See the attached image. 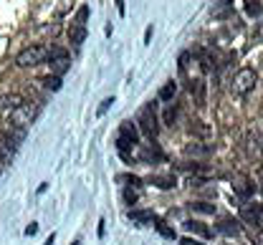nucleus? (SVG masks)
Returning <instances> with one entry per match:
<instances>
[{"label":"nucleus","instance_id":"f257e3e1","mask_svg":"<svg viewBox=\"0 0 263 245\" xmlns=\"http://www.w3.org/2000/svg\"><path fill=\"white\" fill-rule=\"evenodd\" d=\"M51 58V51L46 48V46H28V48H23L18 56H15V66H20V68H33V66H41L43 61H48Z\"/></svg>","mask_w":263,"mask_h":245},{"label":"nucleus","instance_id":"f03ea898","mask_svg":"<svg viewBox=\"0 0 263 245\" xmlns=\"http://www.w3.org/2000/svg\"><path fill=\"white\" fill-rule=\"evenodd\" d=\"M139 144V132H137V124L132 121H124L119 127V134H117V149L124 159H129V152Z\"/></svg>","mask_w":263,"mask_h":245},{"label":"nucleus","instance_id":"7ed1b4c3","mask_svg":"<svg viewBox=\"0 0 263 245\" xmlns=\"http://www.w3.org/2000/svg\"><path fill=\"white\" fill-rule=\"evenodd\" d=\"M137 124L142 129V134H147L149 139H155L160 134V119L155 114V104H147L139 114H137Z\"/></svg>","mask_w":263,"mask_h":245},{"label":"nucleus","instance_id":"20e7f679","mask_svg":"<svg viewBox=\"0 0 263 245\" xmlns=\"http://www.w3.org/2000/svg\"><path fill=\"white\" fill-rule=\"evenodd\" d=\"M256 84H258V73L253 68H241L233 76V94L243 99V96H248L256 89Z\"/></svg>","mask_w":263,"mask_h":245},{"label":"nucleus","instance_id":"39448f33","mask_svg":"<svg viewBox=\"0 0 263 245\" xmlns=\"http://www.w3.org/2000/svg\"><path fill=\"white\" fill-rule=\"evenodd\" d=\"M35 116H38V104H20L15 111H13V116H10V127H18V129H25L28 124H33L35 121Z\"/></svg>","mask_w":263,"mask_h":245},{"label":"nucleus","instance_id":"423d86ee","mask_svg":"<svg viewBox=\"0 0 263 245\" xmlns=\"http://www.w3.org/2000/svg\"><path fill=\"white\" fill-rule=\"evenodd\" d=\"M241 218L251 225V228H263V205H256V202H246L241 205Z\"/></svg>","mask_w":263,"mask_h":245},{"label":"nucleus","instance_id":"0eeeda50","mask_svg":"<svg viewBox=\"0 0 263 245\" xmlns=\"http://www.w3.org/2000/svg\"><path fill=\"white\" fill-rule=\"evenodd\" d=\"M23 104V96L20 94H5L0 96V114L3 116H13V111Z\"/></svg>","mask_w":263,"mask_h":245},{"label":"nucleus","instance_id":"6e6552de","mask_svg":"<svg viewBox=\"0 0 263 245\" xmlns=\"http://www.w3.org/2000/svg\"><path fill=\"white\" fill-rule=\"evenodd\" d=\"M139 159H142V162H162V159H165V154L160 152V147H157V144H147V147H142Z\"/></svg>","mask_w":263,"mask_h":245},{"label":"nucleus","instance_id":"1a4fd4ad","mask_svg":"<svg viewBox=\"0 0 263 245\" xmlns=\"http://www.w3.org/2000/svg\"><path fill=\"white\" fill-rule=\"evenodd\" d=\"M68 40H71V46L73 48H79L84 40H86V25H71V30H68Z\"/></svg>","mask_w":263,"mask_h":245},{"label":"nucleus","instance_id":"9d476101","mask_svg":"<svg viewBox=\"0 0 263 245\" xmlns=\"http://www.w3.org/2000/svg\"><path fill=\"white\" fill-rule=\"evenodd\" d=\"M147 185H155L160 190H172L175 187V177L172 175H152V177H147Z\"/></svg>","mask_w":263,"mask_h":245},{"label":"nucleus","instance_id":"9b49d317","mask_svg":"<svg viewBox=\"0 0 263 245\" xmlns=\"http://www.w3.org/2000/svg\"><path fill=\"white\" fill-rule=\"evenodd\" d=\"M246 152H248V157H261L263 142H261L258 134H248V137H246Z\"/></svg>","mask_w":263,"mask_h":245},{"label":"nucleus","instance_id":"f8f14e48","mask_svg":"<svg viewBox=\"0 0 263 245\" xmlns=\"http://www.w3.org/2000/svg\"><path fill=\"white\" fill-rule=\"evenodd\" d=\"M213 152L210 144H203V142H195V144H187L185 147V154H190V157H208Z\"/></svg>","mask_w":263,"mask_h":245},{"label":"nucleus","instance_id":"ddd939ff","mask_svg":"<svg viewBox=\"0 0 263 245\" xmlns=\"http://www.w3.org/2000/svg\"><path fill=\"white\" fill-rule=\"evenodd\" d=\"M218 233H223V235H238L241 233V225H238V220L225 218V220L218 223Z\"/></svg>","mask_w":263,"mask_h":245},{"label":"nucleus","instance_id":"4468645a","mask_svg":"<svg viewBox=\"0 0 263 245\" xmlns=\"http://www.w3.org/2000/svg\"><path fill=\"white\" fill-rule=\"evenodd\" d=\"M190 94H195L198 104H205V81H203V78L190 81Z\"/></svg>","mask_w":263,"mask_h":245},{"label":"nucleus","instance_id":"2eb2a0df","mask_svg":"<svg viewBox=\"0 0 263 245\" xmlns=\"http://www.w3.org/2000/svg\"><path fill=\"white\" fill-rule=\"evenodd\" d=\"M185 230H187V233H198V235H203V238H210V230H208L203 223H198V220H187V223H185Z\"/></svg>","mask_w":263,"mask_h":245},{"label":"nucleus","instance_id":"dca6fc26","mask_svg":"<svg viewBox=\"0 0 263 245\" xmlns=\"http://www.w3.org/2000/svg\"><path fill=\"white\" fill-rule=\"evenodd\" d=\"M129 220H132V223L144 225V223H152V220H155V215H152V213H144V210H129Z\"/></svg>","mask_w":263,"mask_h":245},{"label":"nucleus","instance_id":"f3484780","mask_svg":"<svg viewBox=\"0 0 263 245\" xmlns=\"http://www.w3.org/2000/svg\"><path fill=\"white\" fill-rule=\"evenodd\" d=\"M177 94V84H175V81H167V84L160 89V101H172V96Z\"/></svg>","mask_w":263,"mask_h":245},{"label":"nucleus","instance_id":"a211bd4d","mask_svg":"<svg viewBox=\"0 0 263 245\" xmlns=\"http://www.w3.org/2000/svg\"><path fill=\"white\" fill-rule=\"evenodd\" d=\"M236 192H238V195H241L243 200H248V197H251V195L256 192V187H253V185H251L248 180H241V182L236 185Z\"/></svg>","mask_w":263,"mask_h":245},{"label":"nucleus","instance_id":"6ab92c4d","mask_svg":"<svg viewBox=\"0 0 263 245\" xmlns=\"http://www.w3.org/2000/svg\"><path fill=\"white\" fill-rule=\"evenodd\" d=\"M155 228H157V233H160L162 238H167V240H175V230H172V228H170L165 220H157V218H155Z\"/></svg>","mask_w":263,"mask_h":245},{"label":"nucleus","instance_id":"aec40b11","mask_svg":"<svg viewBox=\"0 0 263 245\" xmlns=\"http://www.w3.org/2000/svg\"><path fill=\"white\" fill-rule=\"evenodd\" d=\"M43 86H46L48 91H61V76H56V73L46 76V78H43Z\"/></svg>","mask_w":263,"mask_h":245},{"label":"nucleus","instance_id":"412c9836","mask_svg":"<svg viewBox=\"0 0 263 245\" xmlns=\"http://www.w3.org/2000/svg\"><path fill=\"white\" fill-rule=\"evenodd\" d=\"M51 63H53V73H56V76H63V73L71 68V61H68V58H56V61H51Z\"/></svg>","mask_w":263,"mask_h":245},{"label":"nucleus","instance_id":"4be33fe9","mask_svg":"<svg viewBox=\"0 0 263 245\" xmlns=\"http://www.w3.org/2000/svg\"><path fill=\"white\" fill-rule=\"evenodd\" d=\"M190 132L198 134V137H208L210 134V127H205L203 121H190Z\"/></svg>","mask_w":263,"mask_h":245},{"label":"nucleus","instance_id":"5701e85b","mask_svg":"<svg viewBox=\"0 0 263 245\" xmlns=\"http://www.w3.org/2000/svg\"><path fill=\"white\" fill-rule=\"evenodd\" d=\"M162 119H165V124H167V127H172L175 121H177V106H167Z\"/></svg>","mask_w":263,"mask_h":245},{"label":"nucleus","instance_id":"b1692460","mask_svg":"<svg viewBox=\"0 0 263 245\" xmlns=\"http://www.w3.org/2000/svg\"><path fill=\"white\" fill-rule=\"evenodd\" d=\"M198 58H200V66H203V71H213V58L205 53V51H198Z\"/></svg>","mask_w":263,"mask_h":245},{"label":"nucleus","instance_id":"393cba45","mask_svg":"<svg viewBox=\"0 0 263 245\" xmlns=\"http://www.w3.org/2000/svg\"><path fill=\"white\" fill-rule=\"evenodd\" d=\"M190 208H193L195 213H208V215L215 213V205H208V202H195V205H190Z\"/></svg>","mask_w":263,"mask_h":245},{"label":"nucleus","instance_id":"a878e982","mask_svg":"<svg viewBox=\"0 0 263 245\" xmlns=\"http://www.w3.org/2000/svg\"><path fill=\"white\" fill-rule=\"evenodd\" d=\"M248 238H251L253 245H263V233H261L258 228H251V230H248Z\"/></svg>","mask_w":263,"mask_h":245},{"label":"nucleus","instance_id":"bb28decb","mask_svg":"<svg viewBox=\"0 0 263 245\" xmlns=\"http://www.w3.org/2000/svg\"><path fill=\"white\" fill-rule=\"evenodd\" d=\"M86 20H89V8H86V5H81V8H79V13H76V23H79V25H86Z\"/></svg>","mask_w":263,"mask_h":245},{"label":"nucleus","instance_id":"cd10ccee","mask_svg":"<svg viewBox=\"0 0 263 245\" xmlns=\"http://www.w3.org/2000/svg\"><path fill=\"white\" fill-rule=\"evenodd\" d=\"M246 10H248V15H261V5H258V0H248V5H246Z\"/></svg>","mask_w":263,"mask_h":245},{"label":"nucleus","instance_id":"c85d7f7f","mask_svg":"<svg viewBox=\"0 0 263 245\" xmlns=\"http://www.w3.org/2000/svg\"><path fill=\"white\" fill-rule=\"evenodd\" d=\"M111 104H114V99H104V101L99 104V109H96V114H99V116H104V114L109 111V106H111Z\"/></svg>","mask_w":263,"mask_h":245},{"label":"nucleus","instance_id":"c756f323","mask_svg":"<svg viewBox=\"0 0 263 245\" xmlns=\"http://www.w3.org/2000/svg\"><path fill=\"white\" fill-rule=\"evenodd\" d=\"M137 197H139V195H137L134 190H124V200L129 202V205H134V202H137Z\"/></svg>","mask_w":263,"mask_h":245},{"label":"nucleus","instance_id":"7c9ffc66","mask_svg":"<svg viewBox=\"0 0 263 245\" xmlns=\"http://www.w3.org/2000/svg\"><path fill=\"white\" fill-rule=\"evenodd\" d=\"M187 61H190V51L180 53V71H185V68H187Z\"/></svg>","mask_w":263,"mask_h":245},{"label":"nucleus","instance_id":"2f4dec72","mask_svg":"<svg viewBox=\"0 0 263 245\" xmlns=\"http://www.w3.org/2000/svg\"><path fill=\"white\" fill-rule=\"evenodd\" d=\"M35 233H38V225H35V223H30V225L25 228V235H35Z\"/></svg>","mask_w":263,"mask_h":245},{"label":"nucleus","instance_id":"473e14b6","mask_svg":"<svg viewBox=\"0 0 263 245\" xmlns=\"http://www.w3.org/2000/svg\"><path fill=\"white\" fill-rule=\"evenodd\" d=\"M117 10H119V15L127 13V3H124V0H117Z\"/></svg>","mask_w":263,"mask_h":245},{"label":"nucleus","instance_id":"72a5a7b5","mask_svg":"<svg viewBox=\"0 0 263 245\" xmlns=\"http://www.w3.org/2000/svg\"><path fill=\"white\" fill-rule=\"evenodd\" d=\"M180 243H182V245H203L200 240H193V238H182Z\"/></svg>","mask_w":263,"mask_h":245},{"label":"nucleus","instance_id":"f704fd0d","mask_svg":"<svg viewBox=\"0 0 263 245\" xmlns=\"http://www.w3.org/2000/svg\"><path fill=\"white\" fill-rule=\"evenodd\" d=\"M149 40H152V25L144 30V43H149Z\"/></svg>","mask_w":263,"mask_h":245},{"label":"nucleus","instance_id":"c9c22d12","mask_svg":"<svg viewBox=\"0 0 263 245\" xmlns=\"http://www.w3.org/2000/svg\"><path fill=\"white\" fill-rule=\"evenodd\" d=\"M104 225H106V223L101 220V223H99V238H104V233H106V228H104Z\"/></svg>","mask_w":263,"mask_h":245},{"label":"nucleus","instance_id":"e433bc0d","mask_svg":"<svg viewBox=\"0 0 263 245\" xmlns=\"http://www.w3.org/2000/svg\"><path fill=\"white\" fill-rule=\"evenodd\" d=\"M71 245H81V243H79V240H76V243H71Z\"/></svg>","mask_w":263,"mask_h":245},{"label":"nucleus","instance_id":"4c0bfd02","mask_svg":"<svg viewBox=\"0 0 263 245\" xmlns=\"http://www.w3.org/2000/svg\"><path fill=\"white\" fill-rule=\"evenodd\" d=\"M261 180H263V167H261Z\"/></svg>","mask_w":263,"mask_h":245}]
</instances>
